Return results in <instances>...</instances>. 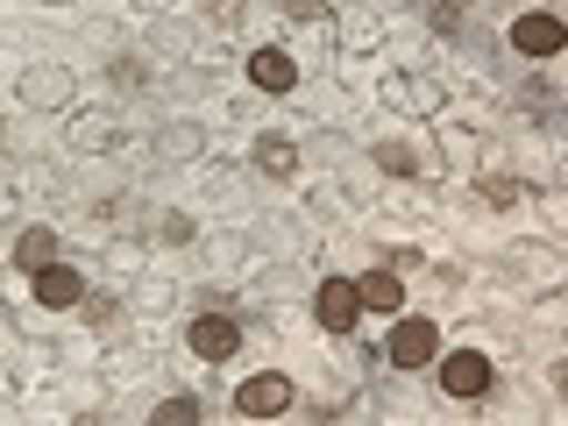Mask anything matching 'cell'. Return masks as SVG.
I'll list each match as a JSON object with an SVG mask.
<instances>
[{
  "label": "cell",
  "instance_id": "36",
  "mask_svg": "<svg viewBox=\"0 0 568 426\" xmlns=\"http://www.w3.org/2000/svg\"><path fill=\"white\" fill-rule=\"evenodd\" d=\"M547 390H555V398L568 405V348L555 355V363H547Z\"/></svg>",
  "mask_w": 568,
  "mask_h": 426
},
{
  "label": "cell",
  "instance_id": "15",
  "mask_svg": "<svg viewBox=\"0 0 568 426\" xmlns=\"http://www.w3.org/2000/svg\"><path fill=\"white\" fill-rule=\"evenodd\" d=\"M242 79H248V93H263V100H292L298 85H306V71H298V58L284 43H256L242 58Z\"/></svg>",
  "mask_w": 568,
  "mask_h": 426
},
{
  "label": "cell",
  "instance_id": "10",
  "mask_svg": "<svg viewBox=\"0 0 568 426\" xmlns=\"http://www.w3.org/2000/svg\"><path fill=\"white\" fill-rule=\"evenodd\" d=\"M313 327L320 334H327V342H342V334H355V327H363V292H355V277L348 271H320V284H313Z\"/></svg>",
  "mask_w": 568,
  "mask_h": 426
},
{
  "label": "cell",
  "instance_id": "3",
  "mask_svg": "<svg viewBox=\"0 0 568 426\" xmlns=\"http://www.w3.org/2000/svg\"><path fill=\"white\" fill-rule=\"evenodd\" d=\"M505 50L519 64H561L568 58V14L547 8V0H532V8L505 14Z\"/></svg>",
  "mask_w": 568,
  "mask_h": 426
},
{
  "label": "cell",
  "instance_id": "5",
  "mask_svg": "<svg viewBox=\"0 0 568 426\" xmlns=\"http://www.w3.org/2000/svg\"><path fill=\"white\" fill-rule=\"evenodd\" d=\"M440 348H448V342H440V320H426V313H390V327H384V342H377V363L398 369V377H413V369H434Z\"/></svg>",
  "mask_w": 568,
  "mask_h": 426
},
{
  "label": "cell",
  "instance_id": "31",
  "mask_svg": "<svg viewBox=\"0 0 568 426\" xmlns=\"http://www.w3.org/2000/svg\"><path fill=\"white\" fill-rule=\"evenodd\" d=\"M106 85L114 93H150V50H106Z\"/></svg>",
  "mask_w": 568,
  "mask_h": 426
},
{
  "label": "cell",
  "instance_id": "28",
  "mask_svg": "<svg viewBox=\"0 0 568 426\" xmlns=\"http://www.w3.org/2000/svg\"><path fill=\"white\" fill-rule=\"evenodd\" d=\"M413 14H419V29L434 36V43H455L462 22H469V8H462V0H419Z\"/></svg>",
  "mask_w": 568,
  "mask_h": 426
},
{
  "label": "cell",
  "instance_id": "27",
  "mask_svg": "<svg viewBox=\"0 0 568 426\" xmlns=\"http://www.w3.org/2000/svg\"><path fill=\"white\" fill-rule=\"evenodd\" d=\"M100 271H106V284L142 277V271H150V242H142V235H106L100 242Z\"/></svg>",
  "mask_w": 568,
  "mask_h": 426
},
{
  "label": "cell",
  "instance_id": "18",
  "mask_svg": "<svg viewBox=\"0 0 568 426\" xmlns=\"http://www.w3.org/2000/svg\"><path fill=\"white\" fill-rule=\"evenodd\" d=\"M298 213L313 227H348L363 206H355V192H342V171H334V178H298Z\"/></svg>",
  "mask_w": 568,
  "mask_h": 426
},
{
  "label": "cell",
  "instance_id": "20",
  "mask_svg": "<svg viewBox=\"0 0 568 426\" xmlns=\"http://www.w3.org/2000/svg\"><path fill=\"white\" fill-rule=\"evenodd\" d=\"M200 248H206L213 277H242L248 263L263 256V248H256V235H248V227H213V235H200Z\"/></svg>",
  "mask_w": 568,
  "mask_h": 426
},
{
  "label": "cell",
  "instance_id": "13",
  "mask_svg": "<svg viewBox=\"0 0 568 426\" xmlns=\"http://www.w3.org/2000/svg\"><path fill=\"white\" fill-rule=\"evenodd\" d=\"M235 413L242 419H284V413H298L292 369H248V377L235 384Z\"/></svg>",
  "mask_w": 568,
  "mask_h": 426
},
{
  "label": "cell",
  "instance_id": "17",
  "mask_svg": "<svg viewBox=\"0 0 568 426\" xmlns=\"http://www.w3.org/2000/svg\"><path fill=\"white\" fill-rule=\"evenodd\" d=\"M192 43H200V22L192 14H150L142 22V50H150V64H171V71H185V58H192Z\"/></svg>",
  "mask_w": 568,
  "mask_h": 426
},
{
  "label": "cell",
  "instance_id": "33",
  "mask_svg": "<svg viewBox=\"0 0 568 426\" xmlns=\"http://www.w3.org/2000/svg\"><path fill=\"white\" fill-rule=\"evenodd\" d=\"M277 14H284L292 29H313V36L334 29V0H277Z\"/></svg>",
  "mask_w": 568,
  "mask_h": 426
},
{
  "label": "cell",
  "instance_id": "30",
  "mask_svg": "<svg viewBox=\"0 0 568 426\" xmlns=\"http://www.w3.org/2000/svg\"><path fill=\"white\" fill-rule=\"evenodd\" d=\"M142 419H156V426H200L206 419V398H200V390H164Z\"/></svg>",
  "mask_w": 568,
  "mask_h": 426
},
{
  "label": "cell",
  "instance_id": "12",
  "mask_svg": "<svg viewBox=\"0 0 568 426\" xmlns=\"http://www.w3.org/2000/svg\"><path fill=\"white\" fill-rule=\"evenodd\" d=\"M64 150L71 156H114L121 150V114H114V106H100V100H79L64 114Z\"/></svg>",
  "mask_w": 568,
  "mask_h": 426
},
{
  "label": "cell",
  "instance_id": "40",
  "mask_svg": "<svg viewBox=\"0 0 568 426\" xmlns=\"http://www.w3.org/2000/svg\"><path fill=\"white\" fill-rule=\"evenodd\" d=\"M561 348H568V327H561Z\"/></svg>",
  "mask_w": 568,
  "mask_h": 426
},
{
  "label": "cell",
  "instance_id": "7",
  "mask_svg": "<svg viewBox=\"0 0 568 426\" xmlns=\"http://www.w3.org/2000/svg\"><path fill=\"white\" fill-rule=\"evenodd\" d=\"M434 164L448 171L455 185H462V178H476V171L490 164V142H484V129H476V121H462L455 106H448V114H434Z\"/></svg>",
  "mask_w": 568,
  "mask_h": 426
},
{
  "label": "cell",
  "instance_id": "4",
  "mask_svg": "<svg viewBox=\"0 0 568 426\" xmlns=\"http://www.w3.org/2000/svg\"><path fill=\"white\" fill-rule=\"evenodd\" d=\"M434 390L448 405H484L490 390H497V355L490 348H469V342H462V348H440L434 355Z\"/></svg>",
  "mask_w": 568,
  "mask_h": 426
},
{
  "label": "cell",
  "instance_id": "41",
  "mask_svg": "<svg viewBox=\"0 0 568 426\" xmlns=\"http://www.w3.org/2000/svg\"><path fill=\"white\" fill-rule=\"evenodd\" d=\"M547 8H561V0H547Z\"/></svg>",
  "mask_w": 568,
  "mask_h": 426
},
{
  "label": "cell",
  "instance_id": "19",
  "mask_svg": "<svg viewBox=\"0 0 568 426\" xmlns=\"http://www.w3.org/2000/svg\"><path fill=\"white\" fill-rule=\"evenodd\" d=\"M79 320H85V334H100V348H114L121 334H129V292H121V284L85 292V298H79Z\"/></svg>",
  "mask_w": 568,
  "mask_h": 426
},
{
  "label": "cell",
  "instance_id": "35",
  "mask_svg": "<svg viewBox=\"0 0 568 426\" xmlns=\"http://www.w3.org/2000/svg\"><path fill=\"white\" fill-rule=\"evenodd\" d=\"M384 58L390 64H434V36H398V29H390V43H384Z\"/></svg>",
  "mask_w": 568,
  "mask_h": 426
},
{
  "label": "cell",
  "instance_id": "16",
  "mask_svg": "<svg viewBox=\"0 0 568 426\" xmlns=\"http://www.w3.org/2000/svg\"><path fill=\"white\" fill-rule=\"evenodd\" d=\"M384 43H390V22L377 8H334V58H384Z\"/></svg>",
  "mask_w": 568,
  "mask_h": 426
},
{
  "label": "cell",
  "instance_id": "24",
  "mask_svg": "<svg viewBox=\"0 0 568 426\" xmlns=\"http://www.w3.org/2000/svg\"><path fill=\"white\" fill-rule=\"evenodd\" d=\"M58 256H64V235H58L50 221H29L22 235L8 242V263H14L22 277H29V271H43V263H58Z\"/></svg>",
  "mask_w": 568,
  "mask_h": 426
},
{
  "label": "cell",
  "instance_id": "29",
  "mask_svg": "<svg viewBox=\"0 0 568 426\" xmlns=\"http://www.w3.org/2000/svg\"><path fill=\"white\" fill-rule=\"evenodd\" d=\"M192 22H200L206 36H242L248 0H192Z\"/></svg>",
  "mask_w": 568,
  "mask_h": 426
},
{
  "label": "cell",
  "instance_id": "37",
  "mask_svg": "<svg viewBox=\"0 0 568 426\" xmlns=\"http://www.w3.org/2000/svg\"><path fill=\"white\" fill-rule=\"evenodd\" d=\"M121 8H129V14H142V22H150V14H171L178 0H121Z\"/></svg>",
  "mask_w": 568,
  "mask_h": 426
},
{
  "label": "cell",
  "instance_id": "23",
  "mask_svg": "<svg viewBox=\"0 0 568 426\" xmlns=\"http://www.w3.org/2000/svg\"><path fill=\"white\" fill-rule=\"evenodd\" d=\"M462 185H476V206H484V213H511V206H526V178H519V171H505V164H484L476 178H462Z\"/></svg>",
  "mask_w": 568,
  "mask_h": 426
},
{
  "label": "cell",
  "instance_id": "32",
  "mask_svg": "<svg viewBox=\"0 0 568 426\" xmlns=\"http://www.w3.org/2000/svg\"><path fill=\"white\" fill-rule=\"evenodd\" d=\"M369 248H377V263H390V271H405V277H413V271H426V248H419L413 235H405V227H398V235L384 227V235L369 242Z\"/></svg>",
  "mask_w": 568,
  "mask_h": 426
},
{
  "label": "cell",
  "instance_id": "14",
  "mask_svg": "<svg viewBox=\"0 0 568 426\" xmlns=\"http://www.w3.org/2000/svg\"><path fill=\"white\" fill-rule=\"evenodd\" d=\"M93 292L85 284V271L71 256H58V263H43V271H29V306L36 313H50V320H64V313H79V298Z\"/></svg>",
  "mask_w": 568,
  "mask_h": 426
},
{
  "label": "cell",
  "instance_id": "26",
  "mask_svg": "<svg viewBox=\"0 0 568 426\" xmlns=\"http://www.w3.org/2000/svg\"><path fill=\"white\" fill-rule=\"evenodd\" d=\"M369 164H377L384 178H426V150L398 129V135H377V142H369Z\"/></svg>",
  "mask_w": 568,
  "mask_h": 426
},
{
  "label": "cell",
  "instance_id": "34",
  "mask_svg": "<svg viewBox=\"0 0 568 426\" xmlns=\"http://www.w3.org/2000/svg\"><path fill=\"white\" fill-rule=\"evenodd\" d=\"M532 206H540L547 235H555V242H568V185H561V178H555V185H540V192H532Z\"/></svg>",
  "mask_w": 568,
  "mask_h": 426
},
{
  "label": "cell",
  "instance_id": "39",
  "mask_svg": "<svg viewBox=\"0 0 568 426\" xmlns=\"http://www.w3.org/2000/svg\"><path fill=\"white\" fill-rule=\"evenodd\" d=\"M50 8H79V0H50Z\"/></svg>",
  "mask_w": 568,
  "mask_h": 426
},
{
  "label": "cell",
  "instance_id": "11",
  "mask_svg": "<svg viewBox=\"0 0 568 426\" xmlns=\"http://www.w3.org/2000/svg\"><path fill=\"white\" fill-rule=\"evenodd\" d=\"M150 156L164 171H192L200 156H213V129H206V114H164L150 129Z\"/></svg>",
  "mask_w": 568,
  "mask_h": 426
},
{
  "label": "cell",
  "instance_id": "2",
  "mask_svg": "<svg viewBox=\"0 0 568 426\" xmlns=\"http://www.w3.org/2000/svg\"><path fill=\"white\" fill-rule=\"evenodd\" d=\"M14 106H22V114H43V121H64L71 106H79V71L64 58H29L14 71Z\"/></svg>",
  "mask_w": 568,
  "mask_h": 426
},
{
  "label": "cell",
  "instance_id": "38",
  "mask_svg": "<svg viewBox=\"0 0 568 426\" xmlns=\"http://www.w3.org/2000/svg\"><path fill=\"white\" fill-rule=\"evenodd\" d=\"M0 150H8V121H0Z\"/></svg>",
  "mask_w": 568,
  "mask_h": 426
},
{
  "label": "cell",
  "instance_id": "9",
  "mask_svg": "<svg viewBox=\"0 0 568 426\" xmlns=\"http://www.w3.org/2000/svg\"><path fill=\"white\" fill-rule=\"evenodd\" d=\"M497 271H505L511 284H519V292H532V298H540V292H555V284L568 277V248H561L555 235H540V242H511Z\"/></svg>",
  "mask_w": 568,
  "mask_h": 426
},
{
  "label": "cell",
  "instance_id": "21",
  "mask_svg": "<svg viewBox=\"0 0 568 426\" xmlns=\"http://www.w3.org/2000/svg\"><path fill=\"white\" fill-rule=\"evenodd\" d=\"M355 292H363V313H377V320H390V313H405V271H390V263H369V271H355Z\"/></svg>",
  "mask_w": 568,
  "mask_h": 426
},
{
  "label": "cell",
  "instance_id": "25",
  "mask_svg": "<svg viewBox=\"0 0 568 426\" xmlns=\"http://www.w3.org/2000/svg\"><path fill=\"white\" fill-rule=\"evenodd\" d=\"M121 292H129V313H142V320H164V313L185 306V292H178V284H171L164 271H142V277L121 284Z\"/></svg>",
  "mask_w": 568,
  "mask_h": 426
},
{
  "label": "cell",
  "instance_id": "6",
  "mask_svg": "<svg viewBox=\"0 0 568 426\" xmlns=\"http://www.w3.org/2000/svg\"><path fill=\"white\" fill-rule=\"evenodd\" d=\"M185 355L192 363H206V369H227L242 355V320L235 306H192L185 320Z\"/></svg>",
  "mask_w": 568,
  "mask_h": 426
},
{
  "label": "cell",
  "instance_id": "22",
  "mask_svg": "<svg viewBox=\"0 0 568 426\" xmlns=\"http://www.w3.org/2000/svg\"><path fill=\"white\" fill-rule=\"evenodd\" d=\"M200 235H206V227H200V213H192V206H164V213L142 221V242L171 248V256H178V248H200Z\"/></svg>",
  "mask_w": 568,
  "mask_h": 426
},
{
  "label": "cell",
  "instance_id": "1",
  "mask_svg": "<svg viewBox=\"0 0 568 426\" xmlns=\"http://www.w3.org/2000/svg\"><path fill=\"white\" fill-rule=\"evenodd\" d=\"M377 100L398 121H434V114L455 106V85H448V71H434V64H390L377 79Z\"/></svg>",
  "mask_w": 568,
  "mask_h": 426
},
{
  "label": "cell",
  "instance_id": "8",
  "mask_svg": "<svg viewBox=\"0 0 568 426\" xmlns=\"http://www.w3.org/2000/svg\"><path fill=\"white\" fill-rule=\"evenodd\" d=\"M248 171H256L263 185H298V178H306V135L284 129V121L256 129V142H248Z\"/></svg>",
  "mask_w": 568,
  "mask_h": 426
}]
</instances>
